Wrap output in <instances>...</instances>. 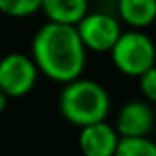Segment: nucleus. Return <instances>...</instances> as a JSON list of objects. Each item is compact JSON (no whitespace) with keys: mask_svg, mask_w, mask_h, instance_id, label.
Segmentation results:
<instances>
[{"mask_svg":"<svg viewBox=\"0 0 156 156\" xmlns=\"http://www.w3.org/2000/svg\"><path fill=\"white\" fill-rule=\"evenodd\" d=\"M59 110L68 123L85 129L107 121L110 112V96L101 83L79 77L64 85L61 90Z\"/></svg>","mask_w":156,"mask_h":156,"instance_id":"2","label":"nucleus"},{"mask_svg":"<svg viewBox=\"0 0 156 156\" xmlns=\"http://www.w3.org/2000/svg\"><path fill=\"white\" fill-rule=\"evenodd\" d=\"M119 143V136L114 125L101 121L81 129L79 149L83 156H114Z\"/></svg>","mask_w":156,"mask_h":156,"instance_id":"7","label":"nucleus"},{"mask_svg":"<svg viewBox=\"0 0 156 156\" xmlns=\"http://www.w3.org/2000/svg\"><path fill=\"white\" fill-rule=\"evenodd\" d=\"M138 81H140V92L143 96V101H147L149 105L156 103V66L147 70L141 77H138Z\"/></svg>","mask_w":156,"mask_h":156,"instance_id":"12","label":"nucleus"},{"mask_svg":"<svg viewBox=\"0 0 156 156\" xmlns=\"http://www.w3.org/2000/svg\"><path fill=\"white\" fill-rule=\"evenodd\" d=\"M75 31L79 35L85 50L96 53H105V51L110 53V50L114 48V44L123 33L118 17L103 9H96V11L90 9L87 17L77 24Z\"/></svg>","mask_w":156,"mask_h":156,"instance_id":"4","label":"nucleus"},{"mask_svg":"<svg viewBox=\"0 0 156 156\" xmlns=\"http://www.w3.org/2000/svg\"><path fill=\"white\" fill-rule=\"evenodd\" d=\"M39 79V70L30 55L8 53L0 59V90L8 98H24Z\"/></svg>","mask_w":156,"mask_h":156,"instance_id":"5","label":"nucleus"},{"mask_svg":"<svg viewBox=\"0 0 156 156\" xmlns=\"http://www.w3.org/2000/svg\"><path fill=\"white\" fill-rule=\"evenodd\" d=\"M110 61L118 72L127 77H141L147 70L156 66V46L145 31H123L114 48Z\"/></svg>","mask_w":156,"mask_h":156,"instance_id":"3","label":"nucleus"},{"mask_svg":"<svg viewBox=\"0 0 156 156\" xmlns=\"http://www.w3.org/2000/svg\"><path fill=\"white\" fill-rule=\"evenodd\" d=\"M30 57L39 73L61 85L79 79L87 66V50L75 28L51 22L42 24L33 35Z\"/></svg>","mask_w":156,"mask_h":156,"instance_id":"1","label":"nucleus"},{"mask_svg":"<svg viewBox=\"0 0 156 156\" xmlns=\"http://www.w3.org/2000/svg\"><path fill=\"white\" fill-rule=\"evenodd\" d=\"M118 20L141 31L156 20V0H119L116 4Z\"/></svg>","mask_w":156,"mask_h":156,"instance_id":"9","label":"nucleus"},{"mask_svg":"<svg viewBox=\"0 0 156 156\" xmlns=\"http://www.w3.org/2000/svg\"><path fill=\"white\" fill-rule=\"evenodd\" d=\"M42 0H0V13L11 19H28L41 11Z\"/></svg>","mask_w":156,"mask_h":156,"instance_id":"11","label":"nucleus"},{"mask_svg":"<svg viewBox=\"0 0 156 156\" xmlns=\"http://www.w3.org/2000/svg\"><path fill=\"white\" fill-rule=\"evenodd\" d=\"M8 101H9V98L0 90V114H2L4 110H6V107H8Z\"/></svg>","mask_w":156,"mask_h":156,"instance_id":"13","label":"nucleus"},{"mask_svg":"<svg viewBox=\"0 0 156 156\" xmlns=\"http://www.w3.org/2000/svg\"><path fill=\"white\" fill-rule=\"evenodd\" d=\"M41 11L51 24L77 28L90 11V6L87 0H42Z\"/></svg>","mask_w":156,"mask_h":156,"instance_id":"8","label":"nucleus"},{"mask_svg":"<svg viewBox=\"0 0 156 156\" xmlns=\"http://www.w3.org/2000/svg\"><path fill=\"white\" fill-rule=\"evenodd\" d=\"M114 156H156V141L151 138H119Z\"/></svg>","mask_w":156,"mask_h":156,"instance_id":"10","label":"nucleus"},{"mask_svg":"<svg viewBox=\"0 0 156 156\" xmlns=\"http://www.w3.org/2000/svg\"><path fill=\"white\" fill-rule=\"evenodd\" d=\"M154 123L156 114L152 105L143 99H130L119 108L114 129L119 138H149Z\"/></svg>","mask_w":156,"mask_h":156,"instance_id":"6","label":"nucleus"}]
</instances>
